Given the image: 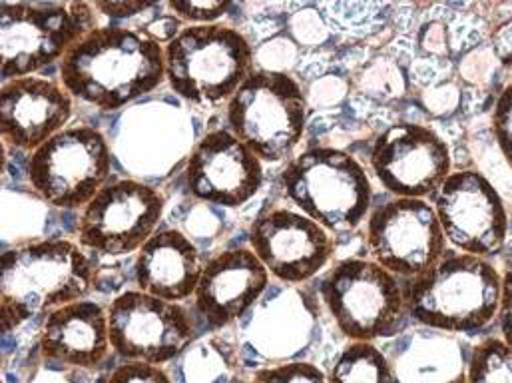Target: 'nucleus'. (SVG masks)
Returning a JSON list of instances; mask_svg holds the SVG:
<instances>
[{"label": "nucleus", "instance_id": "nucleus-1", "mask_svg": "<svg viewBox=\"0 0 512 383\" xmlns=\"http://www.w3.org/2000/svg\"><path fill=\"white\" fill-rule=\"evenodd\" d=\"M164 80L162 44L122 26H96L60 60V82L72 98L106 112L154 92Z\"/></svg>", "mask_w": 512, "mask_h": 383}, {"label": "nucleus", "instance_id": "nucleus-2", "mask_svg": "<svg viewBox=\"0 0 512 383\" xmlns=\"http://www.w3.org/2000/svg\"><path fill=\"white\" fill-rule=\"evenodd\" d=\"M94 272L70 240H38L10 248L0 264L2 332L10 334L38 314L86 300Z\"/></svg>", "mask_w": 512, "mask_h": 383}, {"label": "nucleus", "instance_id": "nucleus-3", "mask_svg": "<svg viewBox=\"0 0 512 383\" xmlns=\"http://www.w3.org/2000/svg\"><path fill=\"white\" fill-rule=\"evenodd\" d=\"M403 290L409 320L439 332L473 334L497 320L503 274L491 260L455 250L423 276L403 282Z\"/></svg>", "mask_w": 512, "mask_h": 383}, {"label": "nucleus", "instance_id": "nucleus-4", "mask_svg": "<svg viewBox=\"0 0 512 383\" xmlns=\"http://www.w3.org/2000/svg\"><path fill=\"white\" fill-rule=\"evenodd\" d=\"M285 198L329 234L359 228L371 214L373 184L355 156L333 146H311L279 174Z\"/></svg>", "mask_w": 512, "mask_h": 383}, {"label": "nucleus", "instance_id": "nucleus-5", "mask_svg": "<svg viewBox=\"0 0 512 383\" xmlns=\"http://www.w3.org/2000/svg\"><path fill=\"white\" fill-rule=\"evenodd\" d=\"M166 80L176 96L196 106L230 102L254 72L246 34L228 24H188L164 46Z\"/></svg>", "mask_w": 512, "mask_h": 383}, {"label": "nucleus", "instance_id": "nucleus-6", "mask_svg": "<svg viewBox=\"0 0 512 383\" xmlns=\"http://www.w3.org/2000/svg\"><path fill=\"white\" fill-rule=\"evenodd\" d=\"M307 98L297 80L279 70H254L226 108L228 128L261 162H289L305 134Z\"/></svg>", "mask_w": 512, "mask_h": 383}, {"label": "nucleus", "instance_id": "nucleus-7", "mask_svg": "<svg viewBox=\"0 0 512 383\" xmlns=\"http://www.w3.org/2000/svg\"><path fill=\"white\" fill-rule=\"evenodd\" d=\"M337 330L351 342L397 336L409 322L403 282L371 258H345L321 284Z\"/></svg>", "mask_w": 512, "mask_h": 383}, {"label": "nucleus", "instance_id": "nucleus-8", "mask_svg": "<svg viewBox=\"0 0 512 383\" xmlns=\"http://www.w3.org/2000/svg\"><path fill=\"white\" fill-rule=\"evenodd\" d=\"M94 10L88 2H2V80L34 76L62 60L72 44L96 28Z\"/></svg>", "mask_w": 512, "mask_h": 383}, {"label": "nucleus", "instance_id": "nucleus-9", "mask_svg": "<svg viewBox=\"0 0 512 383\" xmlns=\"http://www.w3.org/2000/svg\"><path fill=\"white\" fill-rule=\"evenodd\" d=\"M112 152L106 136L92 126H72L38 150L26 164L32 192L46 204L62 210L86 208L108 184Z\"/></svg>", "mask_w": 512, "mask_h": 383}, {"label": "nucleus", "instance_id": "nucleus-10", "mask_svg": "<svg viewBox=\"0 0 512 383\" xmlns=\"http://www.w3.org/2000/svg\"><path fill=\"white\" fill-rule=\"evenodd\" d=\"M369 258L397 276L415 280L447 254V238L429 200L393 198L371 210L367 218Z\"/></svg>", "mask_w": 512, "mask_h": 383}, {"label": "nucleus", "instance_id": "nucleus-11", "mask_svg": "<svg viewBox=\"0 0 512 383\" xmlns=\"http://www.w3.org/2000/svg\"><path fill=\"white\" fill-rule=\"evenodd\" d=\"M110 346L124 362L164 366L196 338L192 314L182 304L142 290H126L108 306Z\"/></svg>", "mask_w": 512, "mask_h": 383}, {"label": "nucleus", "instance_id": "nucleus-12", "mask_svg": "<svg viewBox=\"0 0 512 383\" xmlns=\"http://www.w3.org/2000/svg\"><path fill=\"white\" fill-rule=\"evenodd\" d=\"M166 198L152 186L118 178L108 182L94 200L82 208L78 244L104 256H126L158 232Z\"/></svg>", "mask_w": 512, "mask_h": 383}, {"label": "nucleus", "instance_id": "nucleus-13", "mask_svg": "<svg viewBox=\"0 0 512 383\" xmlns=\"http://www.w3.org/2000/svg\"><path fill=\"white\" fill-rule=\"evenodd\" d=\"M433 208L449 246L457 252L491 260L509 240V210L479 170H453L433 196Z\"/></svg>", "mask_w": 512, "mask_h": 383}, {"label": "nucleus", "instance_id": "nucleus-14", "mask_svg": "<svg viewBox=\"0 0 512 383\" xmlns=\"http://www.w3.org/2000/svg\"><path fill=\"white\" fill-rule=\"evenodd\" d=\"M369 162L379 184L395 198L427 200L453 174L449 144L433 128L413 122L383 130Z\"/></svg>", "mask_w": 512, "mask_h": 383}, {"label": "nucleus", "instance_id": "nucleus-15", "mask_svg": "<svg viewBox=\"0 0 512 383\" xmlns=\"http://www.w3.org/2000/svg\"><path fill=\"white\" fill-rule=\"evenodd\" d=\"M250 248L283 284L313 280L333 258L331 234L289 208H273L257 216L250 228Z\"/></svg>", "mask_w": 512, "mask_h": 383}, {"label": "nucleus", "instance_id": "nucleus-16", "mask_svg": "<svg viewBox=\"0 0 512 383\" xmlns=\"http://www.w3.org/2000/svg\"><path fill=\"white\" fill-rule=\"evenodd\" d=\"M263 162L230 130L208 132L186 164L188 192L206 204L242 208L263 188Z\"/></svg>", "mask_w": 512, "mask_h": 383}, {"label": "nucleus", "instance_id": "nucleus-17", "mask_svg": "<svg viewBox=\"0 0 512 383\" xmlns=\"http://www.w3.org/2000/svg\"><path fill=\"white\" fill-rule=\"evenodd\" d=\"M72 112L74 98L62 82L24 76L0 88V134L6 144L30 154L66 130Z\"/></svg>", "mask_w": 512, "mask_h": 383}, {"label": "nucleus", "instance_id": "nucleus-18", "mask_svg": "<svg viewBox=\"0 0 512 383\" xmlns=\"http://www.w3.org/2000/svg\"><path fill=\"white\" fill-rule=\"evenodd\" d=\"M271 274L252 248L226 250L210 258L194 294V306L210 330L238 322L257 304L269 286Z\"/></svg>", "mask_w": 512, "mask_h": 383}, {"label": "nucleus", "instance_id": "nucleus-19", "mask_svg": "<svg viewBox=\"0 0 512 383\" xmlns=\"http://www.w3.org/2000/svg\"><path fill=\"white\" fill-rule=\"evenodd\" d=\"M40 354L48 364L94 370L108 358V310L92 300H78L46 314L40 332Z\"/></svg>", "mask_w": 512, "mask_h": 383}, {"label": "nucleus", "instance_id": "nucleus-20", "mask_svg": "<svg viewBox=\"0 0 512 383\" xmlns=\"http://www.w3.org/2000/svg\"><path fill=\"white\" fill-rule=\"evenodd\" d=\"M202 268L198 246L184 232L162 228L140 248L134 274L138 290L180 304L196 294Z\"/></svg>", "mask_w": 512, "mask_h": 383}, {"label": "nucleus", "instance_id": "nucleus-21", "mask_svg": "<svg viewBox=\"0 0 512 383\" xmlns=\"http://www.w3.org/2000/svg\"><path fill=\"white\" fill-rule=\"evenodd\" d=\"M331 383H397L385 352L373 342H349L331 372Z\"/></svg>", "mask_w": 512, "mask_h": 383}, {"label": "nucleus", "instance_id": "nucleus-22", "mask_svg": "<svg viewBox=\"0 0 512 383\" xmlns=\"http://www.w3.org/2000/svg\"><path fill=\"white\" fill-rule=\"evenodd\" d=\"M467 383H512V348L501 338L483 340L471 354Z\"/></svg>", "mask_w": 512, "mask_h": 383}, {"label": "nucleus", "instance_id": "nucleus-23", "mask_svg": "<svg viewBox=\"0 0 512 383\" xmlns=\"http://www.w3.org/2000/svg\"><path fill=\"white\" fill-rule=\"evenodd\" d=\"M254 383H331L329 376L309 362H287L257 370Z\"/></svg>", "mask_w": 512, "mask_h": 383}, {"label": "nucleus", "instance_id": "nucleus-24", "mask_svg": "<svg viewBox=\"0 0 512 383\" xmlns=\"http://www.w3.org/2000/svg\"><path fill=\"white\" fill-rule=\"evenodd\" d=\"M491 128L503 158L512 168V82L501 90V94L495 100Z\"/></svg>", "mask_w": 512, "mask_h": 383}, {"label": "nucleus", "instance_id": "nucleus-25", "mask_svg": "<svg viewBox=\"0 0 512 383\" xmlns=\"http://www.w3.org/2000/svg\"><path fill=\"white\" fill-rule=\"evenodd\" d=\"M172 14L180 20H186L190 24H196V26H202V24H216L228 10H230V2H216V0H210V2H184V0H170L166 4Z\"/></svg>", "mask_w": 512, "mask_h": 383}, {"label": "nucleus", "instance_id": "nucleus-26", "mask_svg": "<svg viewBox=\"0 0 512 383\" xmlns=\"http://www.w3.org/2000/svg\"><path fill=\"white\" fill-rule=\"evenodd\" d=\"M106 383H174L162 366L144 362H124L112 370Z\"/></svg>", "mask_w": 512, "mask_h": 383}, {"label": "nucleus", "instance_id": "nucleus-27", "mask_svg": "<svg viewBox=\"0 0 512 383\" xmlns=\"http://www.w3.org/2000/svg\"><path fill=\"white\" fill-rule=\"evenodd\" d=\"M497 320H499L501 340L512 348V268L503 274V298H501Z\"/></svg>", "mask_w": 512, "mask_h": 383}, {"label": "nucleus", "instance_id": "nucleus-28", "mask_svg": "<svg viewBox=\"0 0 512 383\" xmlns=\"http://www.w3.org/2000/svg\"><path fill=\"white\" fill-rule=\"evenodd\" d=\"M158 6L156 2H136V0H126V2H96L94 8L98 12H102L104 16H110V18H132V16H138L150 8Z\"/></svg>", "mask_w": 512, "mask_h": 383}, {"label": "nucleus", "instance_id": "nucleus-29", "mask_svg": "<svg viewBox=\"0 0 512 383\" xmlns=\"http://www.w3.org/2000/svg\"><path fill=\"white\" fill-rule=\"evenodd\" d=\"M180 30H182V28H180V18H176L174 14L160 16V18H156L154 22H150V24L144 28V32H146L148 36H152L154 40H158L160 44H162V42L170 44V42L178 36Z\"/></svg>", "mask_w": 512, "mask_h": 383}]
</instances>
